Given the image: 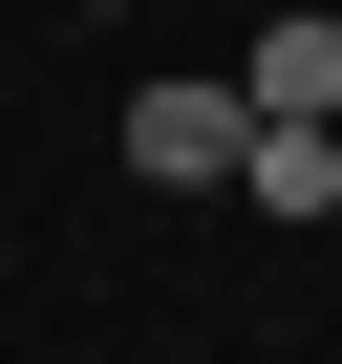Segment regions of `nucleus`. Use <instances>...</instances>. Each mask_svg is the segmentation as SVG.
<instances>
[{"mask_svg":"<svg viewBox=\"0 0 342 364\" xmlns=\"http://www.w3.org/2000/svg\"><path fill=\"white\" fill-rule=\"evenodd\" d=\"M236 86H257V107H299V129H342V22H321V0H299V22H257V43H236Z\"/></svg>","mask_w":342,"mask_h":364,"instance_id":"3","label":"nucleus"},{"mask_svg":"<svg viewBox=\"0 0 342 364\" xmlns=\"http://www.w3.org/2000/svg\"><path fill=\"white\" fill-rule=\"evenodd\" d=\"M107 129H128V171H150V193H236V150H257V86L171 65V86H128Z\"/></svg>","mask_w":342,"mask_h":364,"instance_id":"1","label":"nucleus"},{"mask_svg":"<svg viewBox=\"0 0 342 364\" xmlns=\"http://www.w3.org/2000/svg\"><path fill=\"white\" fill-rule=\"evenodd\" d=\"M236 193L321 236V215H342V129H299V107H257V150H236Z\"/></svg>","mask_w":342,"mask_h":364,"instance_id":"2","label":"nucleus"}]
</instances>
